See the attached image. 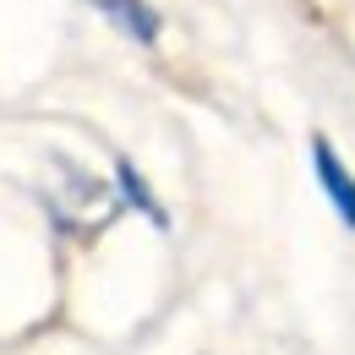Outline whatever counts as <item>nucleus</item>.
<instances>
[{
  "mask_svg": "<svg viewBox=\"0 0 355 355\" xmlns=\"http://www.w3.org/2000/svg\"><path fill=\"white\" fill-rule=\"evenodd\" d=\"M311 164H317V180H322L334 214L345 219V230H355V175L345 170V159H339V148L328 137H311Z\"/></svg>",
  "mask_w": 355,
  "mask_h": 355,
  "instance_id": "f257e3e1",
  "label": "nucleus"
},
{
  "mask_svg": "<svg viewBox=\"0 0 355 355\" xmlns=\"http://www.w3.org/2000/svg\"><path fill=\"white\" fill-rule=\"evenodd\" d=\"M88 6H98L121 33H132L137 44H153L159 39V11L148 0H88Z\"/></svg>",
  "mask_w": 355,
  "mask_h": 355,
  "instance_id": "f03ea898",
  "label": "nucleus"
},
{
  "mask_svg": "<svg viewBox=\"0 0 355 355\" xmlns=\"http://www.w3.org/2000/svg\"><path fill=\"white\" fill-rule=\"evenodd\" d=\"M115 186H121V197L132 202L137 214H148V219L159 224V230H170V214L159 208V197L148 191V180L137 175V164H132V159H115Z\"/></svg>",
  "mask_w": 355,
  "mask_h": 355,
  "instance_id": "7ed1b4c3",
  "label": "nucleus"
}]
</instances>
